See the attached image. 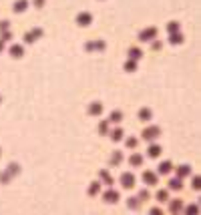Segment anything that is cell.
Instances as JSON below:
<instances>
[{
    "mask_svg": "<svg viewBox=\"0 0 201 215\" xmlns=\"http://www.w3.org/2000/svg\"><path fill=\"white\" fill-rule=\"evenodd\" d=\"M187 215H195V207H189V209H187Z\"/></svg>",
    "mask_w": 201,
    "mask_h": 215,
    "instance_id": "277c9868",
    "label": "cell"
},
{
    "mask_svg": "<svg viewBox=\"0 0 201 215\" xmlns=\"http://www.w3.org/2000/svg\"><path fill=\"white\" fill-rule=\"evenodd\" d=\"M145 181H147V183H155V175H153V173H147V175H145Z\"/></svg>",
    "mask_w": 201,
    "mask_h": 215,
    "instance_id": "3957f363",
    "label": "cell"
},
{
    "mask_svg": "<svg viewBox=\"0 0 201 215\" xmlns=\"http://www.w3.org/2000/svg\"><path fill=\"white\" fill-rule=\"evenodd\" d=\"M151 215H163V213H161L159 209H153V213H151Z\"/></svg>",
    "mask_w": 201,
    "mask_h": 215,
    "instance_id": "5b68a950",
    "label": "cell"
},
{
    "mask_svg": "<svg viewBox=\"0 0 201 215\" xmlns=\"http://www.w3.org/2000/svg\"><path fill=\"white\" fill-rule=\"evenodd\" d=\"M79 22H80V24H85V22L89 24V22H91V16H89V14H80V16H79Z\"/></svg>",
    "mask_w": 201,
    "mask_h": 215,
    "instance_id": "7a4b0ae2",
    "label": "cell"
},
{
    "mask_svg": "<svg viewBox=\"0 0 201 215\" xmlns=\"http://www.w3.org/2000/svg\"><path fill=\"white\" fill-rule=\"evenodd\" d=\"M24 8H26V0H18V2H16V6H14V10L20 12V10H24Z\"/></svg>",
    "mask_w": 201,
    "mask_h": 215,
    "instance_id": "6da1fadb",
    "label": "cell"
},
{
    "mask_svg": "<svg viewBox=\"0 0 201 215\" xmlns=\"http://www.w3.org/2000/svg\"><path fill=\"white\" fill-rule=\"evenodd\" d=\"M42 2H44V0H34V4H36V6H42Z\"/></svg>",
    "mask_w": 201,
    "mask_h": 215,
    "instance_id": "8992f818",
    "label": "cell"
}]
</instances>
